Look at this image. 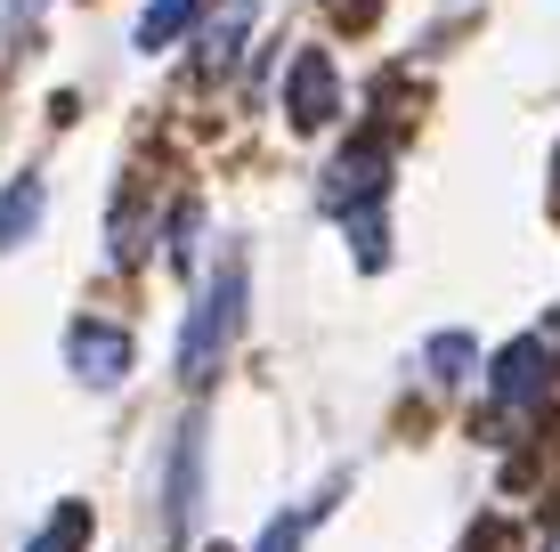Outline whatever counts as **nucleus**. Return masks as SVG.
<instances>
[{"label": "nucleus", "instance_id": "1", "mask_svg": "<svg viewBox=\"0 0 560 552\" xmlns=\"http://www.w3.org/2000/svg\"><path fill=\"white\" fill-rule=\"evenodd\" d=\"M236 333H244V260H228V269L203 284V301L187 309V326H179V374L187 383H211L220 357L236 350Z\"/></svg>", "mask_w": 560, "mask_h": 552}, {"label": "nucleus", "instance_id": "2", "mask_svg": "<svg viewBox=\"0 0 560 552\" xmlns=\"http://www.w3.org/2000/svg\"><path fill=\"white\" fill-rule=\"evenodd\" d=\"M130 333L122 326H106V317H73L66 326V366L82 374L90 390H114V383H130Z\"/></svg>", "mask_w": 560, "mask_h": 552}, {"label": "nucleus", "instance_id": "3", "mask_svg": "<svg viewBox=\"0 0 560 552\" xmlns=\"http://www.w3.org/2000/svg\"><path fill=\"white\" fill-rule=\"evenodd\" d=\"M545 390H552V350L545 341H512V350L495 357V398H504L512 414H528Z\"/></svg>", "mask_w": 560, "mask_h": 552}, {"label": "nucleus", "instance_id": "4", "mask_svg": "<svg viewBox=\"0 0 560 552\" xmlns=\"http://www.w3.org/2000/svg\"><path fill=\"white\" fill-rule=\"evenodd\" d=\"M334 106H341V82H334V66L308 49L301 66H293V122L317 130V122H334Z\"/></svg>", "mask_w": 560, "mask_h": 552}, {"label": "nucleus", "instance_id": "5", "mask_svg": "<svg viewBox=\"0 0 560 552\" xmlns=\"http://www.w3.org/2000/svg\"><path fill=\"white\" fill-rule=\"evenodd\" d=\"M196 455H203V431H179V463H171V537H187V528H196V512H203Z\"/></svg>", "mask_w": 560, "mask_h": 552}, {"label": "nucleus", "instance_id": "6", "mask_svg": "<svg viewBox=\"0 0 560 552\" xmlns=\"http://www.w3.org/2000/svg\"><path fill=\"white\" fill-rule=\"evenodd\" d=\"M33 220H42V179H9V196H0V252L33 236Z\"/></svg>", "mask_w": 560, "mask_h": 552}, {"label": "nucleus", "instance_id": "7", "mask_svg": "<svg viewBox=\"0 0 560 552\" xmlns=\"http://www.w3.org/2000/svg\"><path fill=\"white\" fill-rule=\"evenodd\" d=\"M82 544H90V504H57V520L25 552H82Z\"/></svg>", "mask_w": 560, "mask_h": 552}, {"label": "nucleus", "instance_id": "8", "mask_svg": "<svg viewBox=\"0 0 560 552\" xmlns=\"http://www.w3.org/2000/svg\"><path fill=\"white\" fill-rule=\"evenodd\" d=\"M196 9H203V0H154V9H147V25H139V49H163L179 25H196Z\"/></svg>", "mask_w": 560, "mask_h": 552}, {"label": "nucleus", "instance_id": "9", "mask_svg": "<svg viewBox=\"0 0 560 552\" xmlns=\"http://www.w3.org/2000/svg\"><path fill=\"white\" fill-rule=\"evenodd\" d=\"M463 366H471V341H463V333H439V341H431V374H439V383H463Z\"/></svg>", "mask_w": 560, "mask_h": 552}, {"label": "nucleus", "instance_id": "10", "mask_svg": "<svg viewBox=\"0 0 560 552\" xmlns=\"http://www.w3.org/2000/svg\"><path fill=\"white\" fill-rule=\"evenodd\" d=\"M253 552H301V520H268Z\"/></svg>", "mask_w": 560, "mask_h": 552}, {"label": "nucleus", "instance_id": "11", "mask_svg": "<svg viewBox=\"0 0 560 552\" xmlns=\"http://www.w3.org/2000/svg\"><path fill=\"white\" fill-rule=\"evenodd\" d=\"M545 552H560V537H552V544H545Z\"/></svg>", "mask_w": 560, "mask_h": 552}]
</instances>
